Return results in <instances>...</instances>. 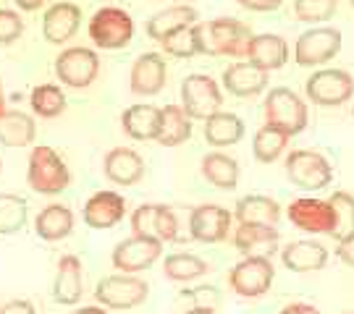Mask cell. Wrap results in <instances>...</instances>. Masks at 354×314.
Wrapping results in <instances>:
<instances>
[{"mask_svg": "<svg viewBox=\"0 0 354 314\" xmlns=\"http://www.w3.org/2000/svg\"><path fill=\"white\" fill-rule=\"evenodd\" d=\"M35 230L42 241H61L68 239L71 230H74V213L61 204V202H53L48 204L35 220Z\"/></svg>", "mask_w": 354, "mask_h": 314, "instance_id": "4316f807", "label": "cell"}, {"mask_svg": "<svg viewBox=\"0 0 354 314\" xmlns=\"http://www.w3.org/2000/svg\"><path fill=\"white\" fill-rule=\"evenodd\" d=\"M24 35L21 16L11 8H0V45H11Z\"/></svg>", "mask_w": 354, "mask_h": 314, "instance_id": "ab89813d", "label": "cell"}, {"mask_svg": "<svg viewBox=\"0 0 354 314\" xmlns=\"http://www.w3.org/2000/svg\"><path fill=\"white\" fill-rule=\"evenodd\" d=\"M13 3H16V6L21 8V11L32 13V11H39V8H42V6H45L48 0H13Z\"/></svg>", "mask_w": 354, "mask_h": 314, "instance_id": "bcb514c9", "label": "cell"}, {"mask_svg": "<svg viewBox=\"0 0 354 314\" xmlns=\"http://www.w3.org/2000/svg\"><path fill=\"white\" fill-rule=\"evenodd\" d=\"M279 314H320V312H317L315 306H310V304H289Z\"/></svg>", "mask_w": 354, "mask_h": 314, "instance_id": "f6af8a7d", "label": "cell"}, {"mask_svg": "<svg viewBox=\"0 0 354 314\" xmlns=\"http://www.w3.org/2000/svg\"><path fill=\"white\" fill-rule=\"evenodd\" d=\"M87 32L100 50H121L134 37V19L118 6H105L92 13Z\"/></svg>", "mask_w": 354, "mask_h": 314, "instance_id": "3957f363", "label": "cell"}, {"mask_svg": "<svg viewBox=\"0 0 354 314\" xmlns=\"http://www.w3.org/2000/svg\"><path fill=\"white\" fill-rule=\"evenodd\" d=\"M336 3L339 0H294V13L299 21L317 24V21H328L336 13Z\"/></svg>", "mask_w": 354, "mask_h": 314, "instance_id": "74e56055", "label": "cell"}, {"mask_svg": "<svg viewBox=\"0 0 354 314\" xmlns=\"http://www.w3.org/2000/svg\"><path fill=\"white\" fill-rule=\"evenodd\" d=\"M160 48H163L168 55L174 58H194V55H207V48H205V39H203V24L192 26H181L176 32L165 35L160 39Z\"/></svg>", "mask_w": 354, "mask_h": 314, "instance_id": "f1b7e54d", "label": "cell"}, {"mask_svg": "<svg viewBox=\"0 0 354 314\" xmlns=\"http://www.w3.org/2000/svg\"><path fill=\"white\" fill-rule=\"evenodd\" d=\"M336 251H339V257H342L344 262L349 264V267H354V233L339 241V249Z\"/></svg>", "mask_w": 354, "mask_h": 314, "instance_id": "ee69618b", "label": "cell"}, {"mask_svg": "<svg viewBox=\"0 0 354 314\" xmlns=\"http://www.w3.org/2000/svg\"><path fill=\"white\" fill-rule=\"evenodd\" d=\"M234 217L239 220V226H273L279 223L281 207L276 199L263 197V194H250L241 197L234 207Z\"/></svg>", "mask_w": 354, "mask_h": 314, "instance_id": "cb8c5ba5", "label": "cell"}, {"mask_svg": "<svg viewBox=\"0 0 354 314\" xmlns=\"http://www.w3.org/2000/svg\"><path fill=\"white\" fill-rule=\"evenodd\" d=\"M152 223H155V204H140L131 213V230H134V236L155 239L152 236Z\"/></svg>", "mask_w": 354, "mask_h": 314, "instance_id": "60d3db41", "label": "cell"}, {"mask_svg": "<svg viewBox=\"0 0 354 314\" xmlns=\"http://www.w3.org/2000/svg\"><path fill=\"white\" fill-rule=\"evenodd\" d=\"M121 126L131 139L150 141L160 134V108L155 105H131L121 115Z\"/></svg>", "mask_w": 354, "mask_h": 314, "instance_id": "484cf974", "label": "cell"}, {"mask_svg": "<svg viewBox=\"0 0 354 314\" xmlns=\"http://www.w3.org/2000/svg\"><path fill=\"white\" fill-rule=\"evenodd\" d=\"M6 110V89H3V79H0V113Z\"/></svg>", "mask_w": 354, "mask_h": 314, "instance_id": "681fc988", "label": "cell"}, {"mask_svg": "<svg viewBox=\"0 0 354 314\" xmlns=\"http://www.w3.org/2000/svg\"><path fill=\"white\" fill-rule=\"evenodd\" d=\"M286 176L294 186L304 188V191H317L326 188L333 178L330 163L313 150H294L286 157Z\"/></svg>", "mask_w": 354, "mask_h": 314, "instance_id": "30bf717a", "label": "cell"}, {"mask_svg": "<svg viewBox=\"0 0 354 314\" xmlns=\"http://www.w3.org/2000/svg\"><path fill=\"white\" fill-rule=\"evenodd\" d=\"M328 204L333 207V217H336V230L333 239H346L354 233V197L349 191H333Z\"/></svg>", "mask_w": 354, "mask_h": 314, "instance_id": "8d00e7d4", "label": "cell"}, {"mask_svg": "<svg viewBox=\"0 0 354 314\" xmlns=\"http://www.w3.org/2000/svg\"><path fill=\"white\" fill-rule=\"evenodd\" d=\"M100 71V58L92 48H64L55 58V76L58 81L71 89H87Z\"/></svg>", "mask_w": 354, "mask_h": 314, "instance_id": "52a82bcc", "label": "cell"}, {"mask_svg": "<svg viewBox=\"0 0 354 314\" xmlns=\"http://www.w3.org/2000/svg\"><path fill=\"white\" fill-rule=\"evenodd\" d=\"M234 246L244 259H270L279 251V230L273 226H239L234 230Z\"/></svg>", "mask_w": 354, "mask_h": 314, "instance_id": "d6986e66", "label": "cell"}, {"mask_svg": "<svg viewBox=\"0 0 354 314\" xmlns=\"http://www.w3.org/2000/svg\"><path fill=\"white\" fill-rule=\"evenodd\" d=\"M0 314H37V309L26 299H11V302L0 304Z\"/></svg>", "mask_w": 354, "mask_h": 314, "instance_id": "b9f144b4", "label": "cell"}, {"mask_svg": "<svg viewBox=\"0 0 354 314\" xmlns=\"http://www.w3.org/2000/svg\"><path fill=\"white\" fill-rule=\"evenodd\" d=\"M163 273L168 280L189 283V280H197V277H203L207 273V262L200 259L197 254L178 251V254H168V259L163 262Z\"/></svg>", "mask_w": 354, "mask_h": 314, "instance_id": "d6a6232c", "label": "cell"}, {"mask_svg": "<svg viewBox=\"0 0 354 314\" xmlns=\"http://www.w3.org/2000/svg\"><path fill=\"white\" fill-rule=\"evenodd\" d=\"M281 259L291 273H315V270H323L328 262V249L317 241H291L281 251Z\"/></svg>", "mask_w": 354, "mask_h": 314, "instance_id": "603a6c76", "label": "cell"}, {"mask_svg": "<svg viewBox=\"0 0 354 314\" xmlns=\"http://www.w3.org/2000/svg\"><path fill=\"white\" fill-rule=\"evenodd\" d=\"M289 220L304 233H328L336 230V217L328 199H297L289 204Z\"/></svg>", "mask_w": 354, "mask_h": 314, "instance_id": "4fadbf2b", "label": "cell"}, {"mask_svg": "<svg viewBox=\"0 0 354 314\" xmlns=\"http://www.w3.org/2000/svg\"><path fill=\"white\" fill-rule=\"evenodd\" d=\"M152 236L155 241H176L178 236V220L176 213L168 204H155V223H152Z\"/></svg>", "mask_w": 354, "mask_h": 314, "instance_id": "f35d334b", "label": "cell"}, {"mask_svg": "<svg viewBox=\"0 0 354 314\" xmlns=\"http://www.w3.org/2000/svg\"><path fill=\"white\" fill-rule=\"evenodd\" d=\"M304 92L315 105L339 108L352 100L354 76L344 68H317L315 74L304 81Z\"/></svg>", "mask_w": 354, "mask_h": 314, "instance_id": "8992f818", "label": "cell"}, {"mask_svg": "<svg viewBox=\"0 0 354 314\" xmlns=\"http://www.w3.org/2000/svg\"><path fill=\"white\" fill-rule=\"evenodd\" d=\"M231 230V213L221 204H200L189 215V233L192 239L203 244H218L228 239Z\"/></svg>", "mask_w": 354, "mask_h": 314, "instance_id": "5bb4252c", "label": "cell"}, {"mask_svg": "<svg viewBox=\"0 0 354 314\" xmlns=\"http://www.w3.org/2000/svg\"><path fill=\"white\" fill-rule=\"evenodd\" d=\"M223 105V95L213 76L189 74L181 84V110L192 121H207Z\"/></svg>", "mask_w": 354, "mask_h": 314, "instance_id": "5b68a950", "label": "cell"}, {"mask_svg": "<svg viewBox=\"0 0 354 314\" xmlns=\"http://www.w3.org/2000/svg\"><path fill=\"white\" fill-rule=\"evenodd\" d=\"M37 137L35 118L24 110H3L0 113V144L3 147H29Z\"/></svg>", "mask_w": 354, "mask_h": 314, "instance_id": "d4e9b609", "label": "cell"}, {"mask_svg": "<svg viewBox=\"0 0 354 314\" xmlns=\"http://www.w3.org/2000/svg\"><path fill=\"white\" fill-rule=\"evenodd\" d=\"M268 84H270V74L260 71L252 63H231L223 71V87L234 97H254L266 92Z\"/></svg>", "mask_w": 354, "mask_h": 314, "instance_id": "44dd1931", "label": "cell"}, {"mask_svg": "<svg viewBox=\"0 0 354 314\" xmlns=\"http://www.w3.org/2000/svg\"><path fill=\"white\" fill-rule=\"evenodd\" d=\"M26 181H29L32 191L55 197L68 186L71 173H68V165L58 152L48 144H39V147H32V155H29Z\"/></svg>", "mask_w": 354, "mask_h": 314, "instance_id": "6da1fadb", "label": "cell"}, {"mask_svg": "<svg viewBox=\"0 0 354 314\" xmlns=\"http://www.w3.org/2000/svg\"><path fill=\"white\" fill-rule=\"evenodd\" d=\"M165 76H168V66L160 52H142L137 61L131 63V74H129V84L134 95L142 97H152L165 87Z\"/></svg>", "mask_w": 354, "mask_h": 314, "instance_id": "9a60e30c", "label": "cell"}, {"mask_svg": "<svg viewBox=\"0 0 354 314\" xmlns=\"http://www.w3.org/2000/svg\"><path fill=\"white\" fill-rule=\"evenodd\" d=\"M286 144H289V137L279 131V128H273V126H263V128H257V134H254V141H252V152L254 157L260 160V163H276L281 157V152L286 150Z\"/></svg>", "mask_w": 354, "mask_h": 314, "instance_id": "e575fe53", "label": "cell"}, {"mask_svg": "<svg viewBox=\"0 0 354 314\" xmlns=\"http://www.w3.org/2000/svg\"><path fill=\"white\" fill-rule=\"evenodd\" d=\"M352 6H354V0H352Z\"/></svg>", "mask_w": 354, "mask_h": 314, "instance_id": "db71d44e", "label": "cell"}, {"mask_svg": "<svg viewBox=\"0 0 354 314\" xmlns=\"http://www.w3.org/2000/svg\"><path fill=\"white\" fill-rule=\"evenodd\" d=\"M127 215V199L118 191H97L84 202V223L95 230H105L121 223Z\"/></svg>", "mask_w": 354, "mask_h": 314, "instance_id": "ac0fdd59", "label": "cell"}, {"mask_svg": "<svg viewBox=\"0 0 354 314\" xmlns=\"http://www.w3.org/2000/svg\"><path fill=\"white\" fill-rule=\"evenodd\" d=\"M192 137V118L178 105H165L160 108V134L158 144L160 147H178Z\"/></svg>", "mask_w": 354, "mask_h": 314, "instance_id": "f546056e", "label": "cell"}, {"mask_svg": "<svg viewBox=\"0 0 354 314\" xmlns=\"http://www.w3.org/2000/svg\"><path fill=\"white\" fill-rule=\"evenodd\" d=\"M71 314H108V309H102V306H79Z\"/></svg>", "mask_w": 354, "mask_h": 314, "instance_id": "7dc6e473", "label": "cell"}, {"mask_svg": "<svg viewBox=\"0 0 354 314\" xmlns=\"http://www.w3.org/2000/svg\"><path fill=\"white\" fill-rule=\"evenodd\" d=\"M244 137V121L236 113L218 110L205 121V139L213 147H231Z\"/></svg>", "mask_w": 354, "mask_h": 314, "instance_id": "4dcf8cb0", "label": "cell"}, {"mask_svg": "<svg viewBox=\"0 0 354 314\" xmlns=\"http://www.w3.org/2000/svg\"><path fill=\"white\" fill-rule=\"evenodd\" d=\"M84 296V267L76 254H64L58 270H55V280H53V299L64 306H74L82 302Z\"/></svg>", "mask_w": 354, "mask_h": 314, "instance_id": "e0dca14e", "label": "cell"}, {"mask_svg": "<svg viewBox=\"0 0 354 314\" xmlns=\"http://www.w3.org/2000/svg\"><path fill=\"white\" fill-rule=\"evenodd\" d=\"M0 168H3V163H0Z\"/></svg>", "mask_w": 354, "mask_h": 314, "instance_id": "f5cc1de1", "label": "cell"}, {"mask_svg": "<svg viewBox=\"0 0 354 314\" xmlns=\"http://www.w3.org/2000/svg\"><path fill=\"white\" fill-rule=\"evenodd\" d=\"M344 314H352V312H344Z\"/></svg>", "mask_w": 354, "mask_h": 314, "instance_id": "f907efd6", "label": "cell"}, {"mask_svg": "<svg viewBox=\"0 0 354 314\" xmlns=\"http://www.w3.org/2000/svg\"><path fill=\"white\" fill-rule=\"evenodd\" d=\"M241 8H247V11H276V8H281V3L283 0H236Z\"/></svg>", "mask_w": 354, "mask_h": 314, "instance_id": "7bdbcfd3", "label": "cell"}, {"mask_svg": "<svg viewBox=\"0 0 354 314\" xmlns=\"http://www.w3.org/2000/svg\"><path fill=\"white\" fill-rule=\"evenodd\" d=\"M276 277V270H273V262L270 259H241L239 264L231 267L228 273V286L234 293H239L244 299H257L268 293L270 283Z\"/></svg>", "mask_w": 354, "mask_h": 314, "instance_id": "8fae6325", "label": "cell"}, {"mask_svg": "<svg viewBox=\"0 0 354 314\" xmlns=\"http://www.w3.org/2000/svg\"><path fill=\"white\" fill-rule=\"evenodd\" d=\"M29 105L37 118H58L66 110V95L58 84H37L29 95Z\"/></svg>", "mask_w": 354, "mask_h": 314, "instance_id": "836d02e7", "label": "cell"}, {"mask_svg": "<svg viewBox=\"0 0 354 314\" xmlns=\"http://www.w3.org/2000/svg\"><path fill=\"white\" fill-rule=\"evenodd\" d=\"M263 110H266L268 126L283 131L289 139L297 137V134H302L304 126H307V105H304L302 97H299L297 92H291L289 87L270 89L266 95Z\"/></svg>", "mask_w": 354, "mask_h": 314, "instance_id": "7a4b0ae2", "label": "cell"}, {"mask_svg": "<svg viewBox=\"0 0 354 314\" xmlns=\"http://www.w3.org/2000/svg\"><path fill=\"white\" fill-rule=\"evenodd\" d=\"M163 251V244L155 239H145V236H131V239H124L115 244L113 254H111V262L118 273L124 275H134V273H142L152 264L158 262Z\"/></svg>", "mask_w": 354, "mask_h": 314, "instance_id": "7c38bea8", "label": "cell"}, {"mask_svg": "<svg viewBox=\"0 0 354 314\" xmlns=\"http://www.w3.org/2000/svg\"><path fill=\"white\" fill-rule=\"evenodd\" d=\"M184 314H215V309H203V306H192Z\"/></svg>", "mask_w": 354, "mask_h": 314, "instance_id": "c3c4849f", "label": "cell"}, {"mask_svg": "<svg viewBox=\"0 0 354 314\" xmlns=\"http://www.w3.org/2000/svg\"><path fill=\"white\" fill-rule=\"evenodd\" d=\"M352 115H354V108H352Z\"/></svg>", "mask_w": 354, "mask_h": 314, "instance_id": "816d5d0a", "label": "cell"}, {"mask_svg": "<svg viewBox=\"0 0 354 314\" xmlns=\"http://www.w3.org/2000/svg\"><path fill=\"white\" fill-rule=\"evenodd\" d=\"M26 226V202L16 194H0V236H13Z\"/></svg>", "mask_w": 354, "mask_h": 314, "instance_id": "d590c367", "label": "cell"}, {"mask_svg": "<svg viewBox=\"0 0 354 314\" xmlns=\"http://www.w3.org/2000/svg\"><path fill=\"white\" fill-rule=\"evenodd\" d=\"M197 19H200V16H197V8L184 6V3H174V6H168L163 11H158L150 21H147V35H150L155 42H160L165 35L176 32L181 26L197 24Z\"/></svg>", "mask_w": 354, "mask_h": 314, "instance_id": "83f0119b", "label": "cell"}, {"mask_svg": "<svg viewBox=\"0 0 354 314\" xmlns=\"http://www.w3.org/2000/svg\"><path fill=\"white\" fill-rule=\"evenodd\" d=\"M352 314H354V312H352Z\"/></svg>", "mask_w": 354, "mask_h": 314, "instance_id": "11a10c76", "label": "cell"}, {"mask_svg": "<svg viewBox=\"0 0 354 314\" xmlns=\"http://www.w3.org/2000/svg\"><path fill=\"white\" fill-rule=\"evenodd\" d=\"M247 58L260 71H279L289 61V45L281 35H254Z\"/></svg>", "mask_w": 354, "mask_h": 314, "instance_id": "7402d4cb", "label": "cell"}, {"mask_svg": "<svg viewBox=\"0 0 354 314\" xmlns=\"http://www.w3.org/2000/svg\"><path fill=\"white\" fill-rule=\"evenodd\" d=\"M203 176L215 188H236L239 184V163L223 152H210L203 157Z\"/></svg>", "mask_w": 354, "mask_h": 314, "instance_id": "1f68e13d", "label": "cell"}, {"mask_svg": "<svg viewBox=\"0 0 354 314\" xmlns=\"http://www.w3.org/2000/svg\"><path fill=\"white\" fill-rule=\"evenodd\" d=\"M79 26H82V8L76 3H68V0L53 3L42 16V35L50 45L68 42L79 32Z\"/></svg>", "mask_w": 354, "mask_h": 314, "instance_id": "2e32d148", "label": "cell"}, {"mask_svg": "<svg viewBox=\"0 0 354 314\" xmlns=\"http://www.w3.org/2000/svg\"><path fill=\"white\" fill-rule=\"evenodd\" d=\"M147 283L137 275H108L95 288V299L102 309H134L147 299Z\"/></svg>", "mask_w": 354, "mask_h": 314, "instance_id": "9c48e42d", "label": "cell"}, {"mask_svg": "<svg viewBox=\"0 0 354 314\" xmlns=\"http://www.w3.org/2000/svg\"><path fill=\"white\" fill-rule=\"evenodd\" d=\"M252 29L239 21V19H228L221 16L210 24H203V39L207 55H234V58H244L250 52V42H252Z\"/></svg>", "mask_w": 354, "mask_h": 314, "instance_id": "277c9868", "label": "cell"}, {"mask_svg": "<svg viewBox=\"0 0 354 314\" xmlns=\"http://www.w3.org/2000/svg\"><path fill=\"white\" fill-rule=\"evenodd\" d=\"M342 50V32L333 26H313L299 35L294 45V61L302 68L333 61Z\"/></svg>", "mask_w": 354, "mask_h": 314, "instance_id": "ba28073f", "label": "cell"}, {"mask_svg": "<svg viewBox=\"0 0 354 314\" xmlns=\"http://www.w3.org/2000/svg\"><path fill=\"white\" fill-rule=\"evenodd\" d=\"M105 178L115 186H134L145 176V160L129 147H115L102 160Z\"/></svg>", "mask_w": 354, "mask_h": 314, "instance_id": "ffe728a7", "label": "cell"}]
</instances>
